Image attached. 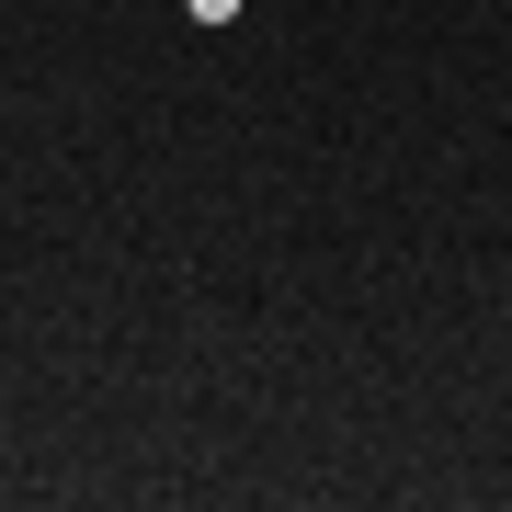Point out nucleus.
Here are the masks:
<instances>
[{"label":"nucleus","mask_w":512,"mask_h":512,"mask_svg":"<svg viewBox=\"0 0 512 512\" xmlns=\"http://www.w3.org/2000/svg\"><path fill=\"white\" fill-rule=\"evenodd\" d=\"M183 12H194V23H239V0H183Z\"/></svg>","instance_id":"f257e3e1"}]
</instances>
